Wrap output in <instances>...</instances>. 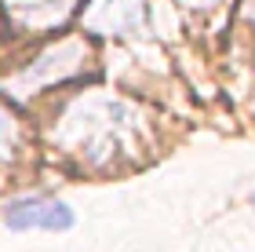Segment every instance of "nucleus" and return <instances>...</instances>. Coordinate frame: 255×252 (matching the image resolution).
<instances>
[{
  "instance_id": "7ed1b4c3",
  "label": "nucleus",
  "mask_w": 255,
  "mask_h": 252,
  "mask_svg": "<svg viewBox=\"0 0 255 252\" xmlns=\"http://www.w3.org/2000/svg\"><path fill=\"white\" fill-rule=\"evenodd\" d=\"M84 26L91 33H106V37H128V33H142L146 26V0H95L84 15Z\"/></svg>"
},
{
  "instance_id": "423d86ee",
  "label": "nucleus",
  "mask_w": 255,
  "mask_h": 252,
  "mask_svg": "<svg viewBox=\"0 0 255 252\" xmlns=\"http://www.w3.org/2000/svg\"><path fill=\"white\" fill-rule=\"evenodd\" d=\"M252 205H255V194H252Z\"/></svg>"
},
{
  "instance_id": "f03ea898",
  "label": "nucleus",
  "mask_w": 255,
  "mask_h": 252,
  "mask_svg": "<svg viewBox=\"0 0 255 252\" xmlns=\"http://www.w3.org/2000/svg\"><path fill=\"white\" fill-rule=\"evenodd\" d=\"M4 223L11 231H69L73 209L55 198H18L4 209Z\"/></svg>"
},
{
  "instance_id": "20e7f679",
  "label": "nucleus",
  "mask_w": 255,
  "mask_h": 252,
  "mask_svg": "<svg viewBox=\"0 0 255 252\" xmlns=\"http://www.w3.org/2000/svg\"><path fill=\"white\" fill-rule=\"evenodd\" d=\"M11 132H15V121L7 117V110H0V139H7Z\"/></svg>"
},
{
  "instance_id": "39448f33",
  "label": "nucleus",
  "mask_w": 255,
  "mask_h": 252,
  "mask_svg": "<svg viewBox=\"0 0 255 252\" xmlns=\"http://www.w3.org/2000/svg\"><path fill=\"white\" fill-rule=\"evenodd\" d=\"M245 11H248V18L255 22V0H248V7H245Z\"/></svg>"
},
{
  "instance_id": "f257e3e1",
  "label": "nucleus",
  "mask_w": 255,
  "mask_h": 252,
  "mask_svg": "<svg viewBox=\"0 0 255 252\" xmlns=\"http://www.w3.org/2000/svg\"><path fill=\"white\" fill-rule=\"evenodd\" d=\"M84 59H88V44L84 40H59L55 48L44 51L29 70H22L18 77H11L7 91H15V95H29V91L40 88V84L66 81V77H73V73L84 70Z\"/></svg>"
},
{
  "instance_id": "0eeeda50",
  "label": "nucleus",
  "mask_w": 255,
  "mask_h": 252,
  "mask_svg": "<svg viewBox=\"0 0 255 252\" xmlns=\"http://www.w3.org/2000/svg\"><path fill=\"white\" fill-rule=\"evenodd\" d=\"M201 4H208V0H201Z\"/></svg>"
}]
</instances>
